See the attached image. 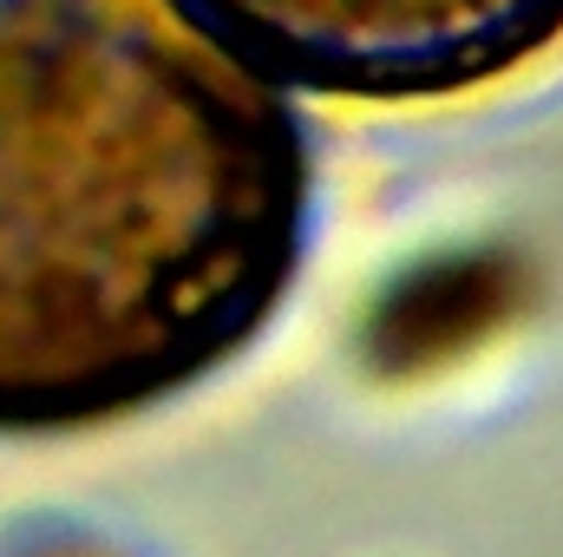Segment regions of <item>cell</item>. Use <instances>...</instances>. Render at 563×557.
Wrapping results in <instances>:
<instances>
[{"label":"cell","mask_w":563,"mask_h":557,"mask_svg":"<svg viewBox=\"0 0 563 557\" xmlns=\"http://www.w3.org/2000/svg\"><path fill=\"white\" fill-rule=\"evenodd\" d=\"M308 223V125L197 0H0V433L106 426L230 368Z\"/></svg>","instance_id":"obj_1"},{"label":"cell","mask_w":563,"mask_h":557,"mask_svg":"<svg viewBox=\"0 0 563 557\" xmlns=\"http://www.w3.org/2000/svg\"><path fill=\"white\" fill-rule=\"evenodd\" d=\"M269 73L334 99H459L563 46V0H197Z\"/></svg>","instance_id":"obj_2"}]
</instances>
